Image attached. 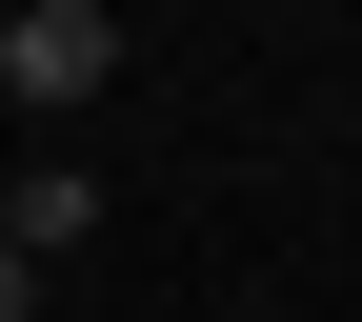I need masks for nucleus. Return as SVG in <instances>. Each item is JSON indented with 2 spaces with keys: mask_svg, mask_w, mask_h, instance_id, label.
Instances as JSON below:
<instances>
[{
  "mask_svg": "<svg viewBox=\"0 0 362 322\" xmlns=\"http://www.w3.org/2000/svg\"><path fill=\"white\" fill-rule=\"evenodd\" d=\"M101 81H121V21L101 0H21V21H0V101L61 121V101H101Z\"/></svg>",
  "mask_w": 362,
  "mask_h": 322,
  "instance_id": "f257e3e1",
  "label": "nucleus"
},
{
  "mask_svg": "<svg viewBox=\"0 0 362 322\" xmlns=\"http://www.w3.org/2000/svg\"><path fill=\"white\" fill-rule=\"evenodd\" d=\"M0 322H40V262H21V242H0Z\"/></svg>",
  "mask_w": 362,
  "mask_h": 322,
  "instance_id": "7ed1b4c3",
  "label": "nucleus"
},
{
  "mask_svg": "<svg viewBox=\"0 0 362 322\" xmlns=\"http://www.w3.org/2000/svg\"><path fill=\"white\" fill-rule=\"evenodd\" d=\"M81 222H101V181H81V161H21V181H0V242H21V262H61Z\"/></svg>",
  "mask_w": 362,
  "mask_h": 322,
  "instance_id": "f03ea898",
  "label": "nucleus"
}]
</instances>
